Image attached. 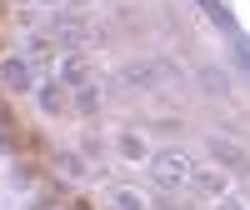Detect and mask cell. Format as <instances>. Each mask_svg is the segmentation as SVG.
<instances>
[{"label":"cell","instance_id":"cell-1","mask_svg":"<svg viewBox=\"0 0 250 210\" xmlns=\"http://www.w3.org/2000/svg\"><path fill=\"white\" fill-rule=\"evenodd\" d=\"M150 170H155V180L165 185V190H175V185H185L195 175V165L185 160L180 150H165V155H150Z\"/></svg>","mask_w":250,"mask_h":210},{"label":"cell","instance_id":"cell-6","mask_svg":"<svg viewBox=\"0 0 250 210\" xmlns=\"http://www.w3.org/2000/svg\"><path fill=\"white\" fill-rule=\"evenodd\" d=\"M70 5H90V0H70Z\"/></svg>","mask_w":250,"mask_h":210},{"label":"cell","instance_id":"cell-4","mask_svg":"<svg viewBox=\"0 0 250 210\" xmlns=\"http://www.w3.org/2000/svg\"><path fill=\"white\" fill-rule=\"evenodd\" d=\"M120 145H125V155H130V160H150V155H145V145H140V140H135V135H125V140H120Z\"/></svg>","mask_w":250,"mask_h":210},{"label":"cell","instance_id":"cell-5","mask_svg":"<svg viewBox=\"0 0 250 210\" xmlns=\"http://www.w3.org/2000/svg\"><path fill=\"white\" fill-rule=\"evenodd\" d=\"M220 210H245V205H240V200H230V195H225V205H220Z\"/></svg>","mask_w":250,"mask_h":210},{"label":"cell","instance_id":"cell-3","mask_svg":"<svg viewBox=\"0 0 250 210\" xmlns=\"http://www.w3.org/2000/svg\"><path fill=\"white\" fill-rule=\"evenodd\" d=\"M110 210H145V205H140L135 190H115V195H110Z\"/></svg>","mask_w":250,"mask_h":210},{"label":"cell","instance_id":"cell-2","mask_svg":"<svg viewBox=\"0 0 250 210\" xmlns=\"http://www.w3.org/2000/svg\"><path fill=\"white\" fill-rule=\"evenodd\" d=\"M5 85H10V90H25V85H30L25 60H5Z\"/></svg>","mask_w":250,"mask_h":210}]
</instances>
